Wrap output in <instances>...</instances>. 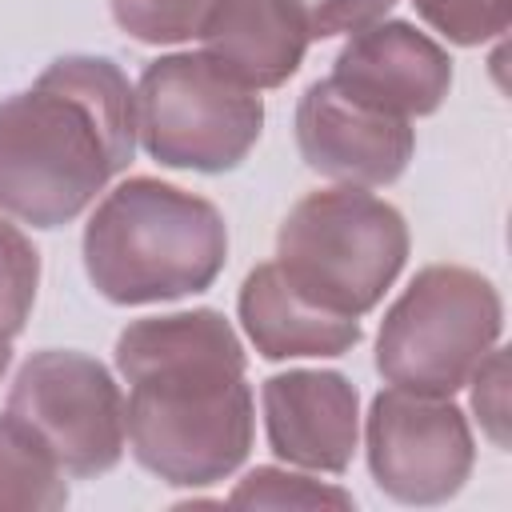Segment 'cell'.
Wrapping results in <instances>:
<instances>
[{"label":"cell","instance_id":"6da1fadb","mask_svg":"<svg viewBox=\"0 0 512 512\" xmlns=\"http://www.w3.org/2000/svg\"><path fill=\"white\" fill-rule=\"evenodd\" d=\"M116 372L128 380L124 436L144 472L176 488H208L248 460L256 400L224 312L132 320L116 336Z\"/></svg>","mask_w":512,"mask_h":512},{"label":"cell","instance_id":"7a4b0ae2","mask_svg":"<svg viewBox=\"0 0 512 512\" xmlns=\"http://www.w3.org/2000/svg\"><path fill=\"white\" fill-rule=\"evenodd\" d=\"M136 156V88L108 56H56L0 100V212L72 224Z\"/></svg>","mask_w":512,"mask_h":512},{"label":"cell","instance_id":"3957f363","mask_svg":"<svg viewBox=\"0 0 512 512\" xmlns=\"http://www.w3.org/2000/svg\"><path fill=\"white\" fill-rule=\"evenodd\" d=\"M228 260V228L212 200L128 176L84 224V272L112 304H164L212 288Z\"/></svg>","mask_w":512,"mask_h":512},{"label":"cell","instance_id":"277c9868","mask_svg":"<svg viewBox=\"0 0 512 512\" xmlns=\"http://www.w3.org/2000/svg\"><path fill=\"white\" fill-rule=\"evenodd\" d=\"M408 260L400 208L364 188H324L292 204L276 232V268L312 304L368 316Z\"/></svg>","mask_w":512,"mask_h":512},{"label":"cell","instance_id":"5b68a950","mask_svg":"<svg viewBox=\"0 0 512 512\" xmlns=\"http://www.w3.org/2000/svg\"><path fill=\"white\" fill-rule=\"evenodd\" d=\"M504 304L488 276L460 264L420 268L376 332V372L408 392L452 396L496 348Z\"/></svg>","mask_w":512,"mask_h":512},{"label":"cell","instance_id":"8992f818","mask_svg":"<svg viewBox=\"0 0 512 512\" xmlns=\"http://www.w3.org/2000/svg\"><path fill=\"white\" fill-rule=\"evenodd\" d=\"M260 128V92L228 76L204 52H168L140 72L136 140L164 168L232 172L256 148Z\"/></svg>","mask_w":512,"mask_h":512},{"label":"cell","instance_id":"52a82bcc","mask_svg":"<svg viewBox=\"0 0 512 512\" xmlns=\"http://www.w3.org/2000/svg\"><path fill=\"white\" fill-rule=\"evenodd\" d=\"M4 412L44 444L64 476L88 480L112 472L124 456L120 384L84 352H32L8 388Z\"/></svg>","mask_w":512,"mask_h":512},{"label":"cell","instance_id":"ba28073f","mask_svg":"<svg viewBox=\"0 0 512 512\" xmlns=\"http://www.w3.org/2000/svg\"><path fill=\"white\" fill-rule=\"evenodd\" d=\"M364 452L376 488L420 508L452 500L476 464L468 416L452 404V396L408 392L396 384L372 396Z\"/></svg>","mask_w":512,"mask_h":512},{"label":"cell","instance_id":"9c48e42d","mask_svg":"<svg viewBox=\"0 0 512 512\" xmlns=\"http://www.w3.org/2000/svg\"><path fill=\"white\" fill-rule=\"evenodd\" d=\"M296 148L312 172L336 184L384 188L404 176L416 152V132L412 120L380 112L324 76L308 84L296 104Z\"/></svg>","mask_w":512,"mask_h":512},{"label":"cell","instance_id":"30bf717a","mask_svg":"<svg viewBox=\"0 0 512 512\" xmlns=\"http://www.w3.org/2000/svg\"><path fill=\"white\" fill-rule=\"evenodd\" d=\"M264 436L276 460L340 476L360 440V392L344 372L288 368L260 384Z\"/></svg>","mask_w":512,"mask_h":512},{"label":"cell","instance_id":"8fae6325","mask_svg":"<svg viewBox=\"0 0 512 512\" xmlns=\"http://www.w3.org/2000/svg\"><path fill=\"white\" fill-rule=\"evenodd\" d=\"M328 80L392 116H432L452 88L448 52L408 20H380L336 52Z\"/></svg>","mask_w":512,"mask_h":512},{"label":"cell","instance_id":"7c38bea8","mask_svg":"<svg viewBox=\"0 0 512 512\" xmlns=\"http://www.w3.org/2000/svg\"><path fill=\"white\" fill-rule=\"evenodd\" d=\"M240 324L252 348L264 360H296V356H344L364 340L356 316H336L312 300H304L276 260L256 264L236 296Z\"/></svg>","mask_w":512,"mask_h":512},{"label":"cell","instance_id":"4fadbf2b","mask_svg":"<svg viewBox=\"0 0 512 512\" xmlns=\"http://www.w3.org/2000/svg\"><path fill=\"white\" fill-rule=\"evenodd\" d=\"M196 36L212 64L256 92L288 84L308 52V36L284 0H216Z\"/></svg>","mask_w":512,"mask_h":512},{"label":"cell","instance_id":"5bb4252c","mask_svg":"<svg viewBox=\"0 0 512 512\" xmlns=\"http://www.w3.org/2000/svg\"><path fill=\"white\" fill-rule=\"evenodd\" d=\"M68 504V480L44 444L8 412L0 416V508L52 512Z\"/></svg>","mask_w":512,"mask_h":512},{"label":"cell","instance_id":"9a60e30c","mask_svg":"<svg viewBox=\"0 0 512 512\" xmlns=\"http://www.w3.org/2000/svg\"><path fill=\"white\" fill-rule=\"evenodd\" d=\"M40 288V252L36 244L0 216V340H16L32 316Z\"/></svg>","mask_w":512,"mask_h":512},{"label":"cell","instance_id":"2e32d148","mask_svg":"<svg viewBox=\"0 0 512 512\" xmlns=\"http://www.w3.org/2000/svg\"><path fill=\"white\" fill-rule=\"evenodd\" d=\"M228 504H248V508H352V492L336 484H320L300 472L284 468H252L232 492Z\"/></svg>","mask_w":512,"mask_h":512},{"label":"cell","instance_id":"e0dca14e","mask_svg":"<svg viewBox=\"0 0 512 512\" xmlns=\"http://www.w3.org/2000/svg\"><path fill=\"white\" fill-rule=\"evenodd\" d=\"M112 20L140 44H184L200 32L216 0H108Z\"/></svg>","mask_w":512,"mask_h":512},{"label":"cell","instance_id":"ac0fdd59","mask_svg":"<svg viewBox=\"0 0 512 512\" xmlns=\"http://www.w3.org/2000/svg\"><path fill=\"white\" fill-rule=\"evenodd\" d=\"M416 16L460 48L488 44L508 32L512 0H412Z\"/></svg>","mask_w":512,"mask_h":512},{"label":"cell","instance_id":"d6986e66","mask_svg":"<svg viewBox=\"0 0 512 512\" xmlns=\"http://www.w3.org/2000/svg\"><path fill=\"white\" fill-rule=\"evenodd\" d=\"M284 8L296 16V24L312 44V40L352 36L380 24L396 8V0H284Z\"/></svg>","mask_w":512,"mask_h":512},{"label":"cell","instance_id":"ffe728a7","mask_svg":"<svg viewBox=\"0 0 512 512\" xmlns=\"http://www.w3.org/2000/svg\"><path fill=\"white\" fill-rule=\"evenodd\" d=\"M472 412L496 448H508V352L492 348L468 376Z\"/></svg>","mask_w":512,"mask_h":512},{"label":"cell","instance_id":"44dd1931","mask_svg":"<svg viewBox=\"0 0 512 512\" xmlns=\"http://www.w3.org/2000/svg\"><path fill=\"white\" fill-rule=\"evenodd\" d=\"M8 364H12V340H0V380H4Z\"/></svg>","mask_w":512,"mask_h":512}]
</instances>
